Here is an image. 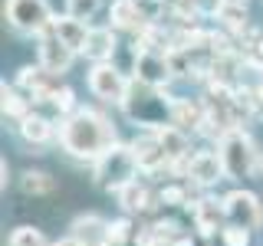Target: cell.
<instances>
[{"label": "cell", "mask_w": 263, "mask_h": 246, "mask_svg": "<svg viewBox=\"0 0 263 246\" xmlns=\"http://www.w3.org/2000/svg\"><path fill=\"white\" fill-rule=\"evenodd\" d=\"M220 246H253V233L243 227H224V233H220Z\"/></svg>", "instance_id": "obj_25"}, {"label": "cell", "mask_w": 263, "mask_h": 246, "mask_svg": "<svg viewBox=\"0 0 263 246\" xmlns=\"http://www.w3.org/2000/svg\"><path fill=\"white\" fill-rule=\"evenodd\" d=\"M7 246H53L46 240V233L40 227L33 223H20L10 230V236H7Z\"/></svg>", "instance_id": "obj_22"}, {"label": "cell", "mask_w": 263, "mask_h": 246, "mask_svg": "<svg viewBox=\"0 0 263 246\" xmlns=\"http://www.w3.org/2000/svg\"><path fill=\"white\" fill-rule=\"evenodd\" d=\"M132 246H194V236H184V240H161V236H155L148 227H142Z\"/></svg>", "instance_id": "obj_24"}, {"label": "cell", "mask_w": 263, "mask_h": 246, "mask_svg": "<svg viewBox=\"0 0 263 246\" xmlns=\"http://www.w3.org/2000/svg\"><path fill=\"white\" fill-rule=\"evenodd\" d=\"M138 177H145V174H142V164H138V154L132 148V141H115L92 164V180H96L99 191H105V194H122Z\"/></svg>", "instance_id": "obj_3"}, {"label": "cell", "mask_w": 263, "mask_h": 246, "mask_svg": "<svg viewBox=\"0 0 263 246\" xmlns=\"http://www.w3.org/2000/svg\"><path fill=\"white\" fill-rule=\"evenodd\" d=\"M105 16H109V27L119 33V36L125 33V36H135V39L142 36V30L148 23H155L142 0H112V4L105 7Z\"/></svg>", "instance_id": "obj_10"}, {"label": "cell", "mask_w": 263, "mask_h": 246, "mask_svg": "<svg viewBox=\"0 0 263 246\" xmlns=\"http://www.w3.org/2000/svg\"><path fill=\"white\" fill-rule=\"evenodd\" d=\"M184 180H191V184L201 187V191H211L214 184L227 180L217 148H197L191 158H187V164H184Z\"/></svg>", "instance_id": "obj_12"}, {"label": "cell", "mask_w": 263, "mask_h": 246, "mask_svg": "<svg viewBox=\"0 0 263 246\" xmlns=\"http://www.w3.org/2000/svg\"><path fill=\"white\" fill-rule=\"evenodd\" d=\"M224 200V213H227V223L230 227H243L250 233H260L263 230V200L247 187H237L220 197Z\"/></svg>", "instance_id": "obj_7"}, {"label": "cell", "mask_w": 263, "mask_h": 246, "mask_svg": "<svg viewBox=\"0 0 263 246\" xmlns=\"http://www.w3.org/2000/svg\"><path fill=\"white\" fill-rule=\"evenodd\" d=\"M253 118L263 121V79L253 86Z\"/></svg>", "instance_id": "obj_26"}, {"label": "cell", "mask_w": 263, "mask_h": 246, "mask_svg": "<svg viewBox=\"0 0 263 246\" xmlns=\"http://www.w3.org/2000/svg\"><path fill=\"white\" fill-rule=\"evenodd\" d=\"M187 213H191L194 233L204 236V240L224 233V227H227V213H224V200H220V197L214 200V197H208V194H197V200L187 207Z\"/></svg>", "instance_id": "obj_13"}, {"label": "cell", "mask_w": 263, "mask_h": 246, "mask_svg": "<svg viewBox=\"0 0 263 246\" xmlns=\"http://www.w3.org/2000/svg\"><path fill=\"white\" fill-rule=\"evenodd\" d=\"M208 246H217V243H208Z\"/></svg>", "instance_id": "obj_32"}, {"label": "cell", "mask_w": 263, "mask_h": 246, "mask_svg": "<svg viewBox=\"0 0 263 246\" xmlns=\"http://www.w3.org/2000/svg\"><path fill=\"white\" fill-rule=\"evenodd\" d=\"M76 59H79V56L72 53V49L66 46L60 36H56L53 27H49L46 33H40V36H36V63L43 66L49 76L63 79L66 72L72 69V63H76Z\"/></svg>", "instance_id": "obj_11"}, {"label": "cell", "mask_w": 263, "mask_h": 246, "mask_svg": "<svg viewBox=\"0 0 263 246\" xmlns=\"http://www.w3.org/2000/svg\"><path fill=\"white\" fill-rule=\"evenodd\" d=\"M132 148H135V154H138V164H142L145 177H155V174H161V171L171 174V164L164 158V148H161L155 131H138V135L132 138Z\"/></svg>", "instance_id": "obj_15"}, {"label": "cell", "mask_w": 263, "mask_h": 246, "mask_svg": "<svg viewBox=\"0 0 263 246\" xmlns=\"http://www.w3.org/2000/svg\"><path fill=\"white\" fill-rule=\"evenodd\" d=\"M20 191L23 197H53L60 191V184H56V177L49 174V171H40V168H27L20 174Z\"/></svg>", "instance_id": "obj_21"}, {"label": "cell", "mask_w": 263, "mask_h": 246, "mask_svg": "<svg viewBox=\"0 0 263 246\" xmlns=\"http://www.w3.org/2000/svg\"><path fill=\"white\" fill-rule=\"evenodd\" d=\"M53 246H86V243H79V240H72V236H63V240H56Z\"/></svg>", "instance_id": "obj_28"}, {"label": "cell", "mask_w": 263, "mask_h": 246, "mask_svg": "<svg viewBox=\"0 0 263 246\" xmlns=\"http://www.w3.org/2000/svg\"><path fill=\"white\" fill-rule=\"evenodd\" d=\"M0 109H4V118H10L16 125V121H23L30 112H36V105H33V98L23 92V89H16L13 82H4V86H0Z\"/></svg>", "instance_id": "obj_20"}, {"label": "cell", "mask_w": 263, "mask_h": 246, "mask_svg": "<svg viewBox=\"0 0 263 246\" xmlns=\"http://www.w3.org/2000/svg\"><path fill=\"white\" fill-rule=\"evenodd\" d=\"M204 121H208V102L197 95H171V125L187 131V135H201Z\"/></svg>", "instance_id": "obj_14"}, {"label": "cell", "mask_w": 263, "mask_h": 246, "mask_svg": "<svg viewBox=\"0 0 263 246\" xmlns=\"http://www.w3.org/2000/svg\"><path fill=\"white\" fill-rule=\"evenodd\" d=\"M102 246H115V243H102Z\"/></svg>", "instance_id": "obj_31"}, {"label": "cell", "mask_w": 263, "mask_h": 246, "mask_svg": "<svg viewBox=\"0 0 263 246\" xmlns=\"http://www.w3.org/2000/svg\"><path fill=\"white\" fill-rule=\"evenodd\" d=\"M13 135H16V141H20L23 148L43 154V148H49L56 141V135H60V121H53L43 112H30L23 121L13 125Z\"/></svg>", "instance_id": "obj_9"}, {"label": "cell", "mask_w": 263, "mask_h": 246, "mask_svg": "<svg viewBox=\"0 0 263 246\" xmlns=\"http://www.w3.org/2000/svg\"><path fill=\"white\" fill-rule=\"evenodd\" d=\"M257 177L263 180V154H260V168H257Z\"/></svg>", "instance_id": "obj_29"}, {"label": "cell", "mask_w": 263, "mask_h": 246, "mask_svg": "<svg viewBox=\"0 0 263 246\" xmlns=\"http://www.w3.org/2000/svg\"><path fill=\"white\" fill-rule=\"evenodd\" d=\"M119 46H122V36L109 27V23H102V27H92V30H89V43H86L82 59H89L92 66L96 63H115Z\"/></svg>", "instance_id": "obj_17"}, {"label": "cell", "mask_w": 263, "mask_h": 246, "mask_svg": "<svg viewBox=\"0 0 263 246\" xmlns=\"http://www.w3.org/2000/svg\"><path fill=\"white\" fill-rule=\"evenodd\" d=\"M0 174H4V177H0V187H4V191H7V187H10V164H7V158L4 161H0Z\"/></svg>", "instance_id": "obj_27"}, {"label": "cell", "mask_w": 263, "mask_h": 246, "mask_svg": "<svg viewBox=\"0 0 263 246\" xmlns=\"http://www.w3.org/2000/svg\"><path fill=\"white\" fill-rule=\"evenodd\" d=\"M115 141H119V131H115L112 118L105 112H99L96 105H82L79 112L63 118L60 135H56L60 151L79 164H96Z\"/></svg>", "instance_id": "obj_1"}, {"label": "cell", "mask_w": 263, "mask_h": 246, "mask_svg": "<svg viewBox=\"0 0 263 246\" xmlns=\"http://www.w3.org/2000/svg\"><path fill=\"white\" fill-rule=\"evenodd\" d=\"M128 86H132V76L115 63H96V66H89V72H86L89 95L102 105L122 109V102H125V95H128Z\"/></svg>", "instance_id": "obj_6"}, {"label": "cell", "mask_w": 263, "mask_h": 246, "mask_svg": "<svg viewBox=\"0 0 263 246\" xmlns=\"http://www.w3.org/2000/svg\"><path fill=\"white\" fill-rule=\"evenodd\" d=\"M138 131H155L171 125V92L168 89H152L132 79L128 95L119 109Z\"/></svg>", "instance_id": "obj_2"}, {"label": "cell", "mask_w": 263, "mask_h": 246, "mask_svg": "<svg viewBox=\"0 0 263 246\" xmlns=\"http://www.w3.org/2000/svg\"><path fill=\"white\" fill-rule=\"evenodd\" d=\"M72 240L86 243V246H102L105 236H109V220L99 217V213H79V217L69 220V233Z\"/></svg>", "instance_id": "obj_18"}, {"label": "cell", "mask_w": 263, "mask_h": 246, "mask_svg": "<svg viewBox=\"0 0 263 246\" xmlns=\"http://www.w3.org/2000/svg\"><path fill=\"white\" fill-rule=\"evenodd\" d=\"M56 13L49 7V0H7L4 4V23L10 27L16 36H33L46 33L53 27Z\"/></svg>", "instance_id": "obj_5"}, {"label": "cell", "mask_w": 263, "mask_h": 246, "mask_svg": "<svg viewBox=\"0 0 263 246\" xmlns=\"http://www.w3.org/2000/svg\"><path fill=\"white\" fill-rule=\"evenodd\" d=\"M227 4H237V7H247V0H227Z\"/></svg>", "instance_id": "obj_30"}, {"label": "cell", "mask_w": 263, "mask_h": 246, "mask_svg": "<svg viewBox=\"0 0 263 246\" xmlns=\"http://www.w3.org/2000/svg\"><path fill=\"white\" fill-rule=\"evenodd\" d=\"M132 79L142 82V86H152V89H171V82H175V69H171V59L164 53L145 49V46H138V39H135Z\"/></svg>", "instance_id": "obj_8"}, {"label": "cell", "mask_w": 263, "mask_h": 246, "mask_svg": "<svg viewBox=\"0 0 263 246\" xmlns=\"http://www.w3.org/2000/svg\"><path fill=\"white\" fill-rule=\"evenodd\" d=\"M102 7H105V0H66V10L63 13L76 16V20H82V23H92Z\"/></svg>", "instance_id": "obj_23"}, {"label": "cell", "mask_w": 263, "mask_h": 246, "mask_svg": "<svg viewBox=\"0 0 263 246\" xmlns=\"http://www.w3.org/2000/svg\"><path fill=\"white\" fill-rule=\"evenodd\" d=\"M214 148H217V154H220V164H224V177L227 180H247V177L257 174L263 151H260L257 138H253L247 128L227 131Z\"/></svg>", "instance_id": "obj_4"}, {"label": "cell", "mask_w": 263, "mask_h": 246, "mask_svg": "<svg viewBox=\"0 0 263 246\" xmlns=\"http://www.w3.org/2000/svg\"><path fill=\"white\" fill-rule=\"evenodd\" d=\"M89 30H92V23H82V20H76V16H69V13H56V20H53V33H56V36H60L76 56L86 53Z\"/></svg>", "instance_id": "obj_19"}, {"label": "cell", "mask_w": 263, "mask_h": 246, "mask_svg": "<svg viewBox=\"0 0 263 246\" xmlns=\"http://www.w3.org/2000/svg\"><path fill=\"white\" fill-rule=\"evenodd\" d=\"M119 197V207L125 217H145V213H152L155 207H161L158 203V191L152 187V180L148 177H138L135 184H128L122 194H115Z\"/></svg>", "instance_id": "obj_16"}]
</instances>
